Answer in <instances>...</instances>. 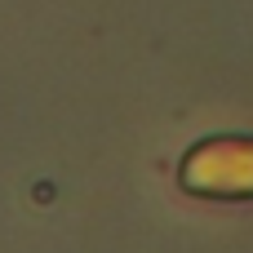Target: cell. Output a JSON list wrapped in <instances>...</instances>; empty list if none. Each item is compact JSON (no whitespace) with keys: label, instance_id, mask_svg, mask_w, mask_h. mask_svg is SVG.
Instances as JSON below:
<instances>
[]
</instances>
